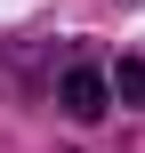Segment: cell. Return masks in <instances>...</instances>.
<instances>
[{"label": "cell", "mask_w": 145, "mask_h": 153, "mask_svg": "<svg viewBox=\"0 0 145 153\" xmlns=\"http://www.w3.org/2000/svg\"><path fill=\"white\" fill-rule=\"evenodd\" d=\"M57 105H65L73 121H97V113L113 105V89H105V73L81 56V65H65V81H57Z\"/></svg>", "instance_id": "obj_1"}, {"label": "cell", "mask_w": 145, "mask_h": 153, "mask_svg": "<svg viewBox=\"0 0 145 153\" xmlns=\"http://www.w3.org/2000/svg\"><path fill=\"white\" fill-rule=\"evenodd\" d=\"M105 89H113L121 105H145V56H121V65L105 73Z\"/></svg>", "instance_id": "obj_2"}]
</instances>
